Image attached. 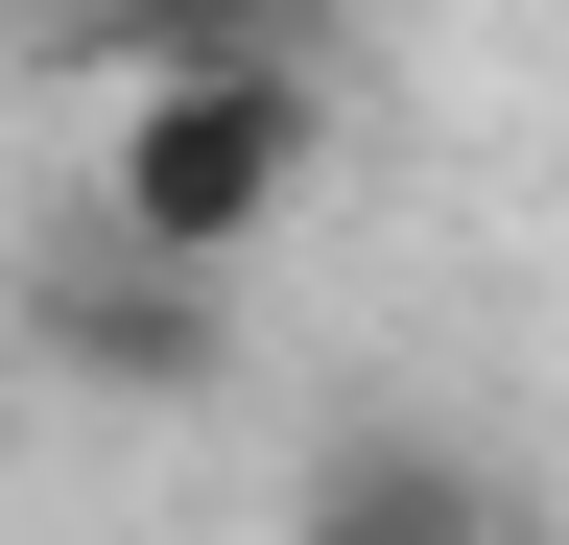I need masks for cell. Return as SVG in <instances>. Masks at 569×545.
I'll list each match as a JSON object with an SVG mask.
<instances>
[{
	"mask_svg": "<svg viewBox=\"0 0 569 545\" xmlns=\"http://www.w3.org/2000/svg\"><path fill=\"white\" fill-rule=\"evenodd\" d=\"M332 190V48H238V72H142L119 119H96V238H142V261H238L284 238Z\"/></svg>",
	"mask_w": 569,
	"mask_h": 545,
	"instance_id": "6da1fadb",
	"label": "cell"
},
{
	"mask_svg": "<svg viewBox=\"0 0 569 545\" xmlns=\"http://www.w3.org/2000/svg\"><path fill=\"white\" fill-rule=\"evenodd\" d=\"M0 380H71V403H213L238 380V309H213V261H142L71 214L24 261V309H0Z\"/></svg>",
	"mask_w": 569,
	"mask_h": 545,
	"instance_id": "7a4b0ae2",
	"label": "cell"
},
{
	"mask_svg": "<svg viewBox=\"0 0 569 545\" xmlns=\"http://www.w3.org/2000/svg\"><path fill=\"white\" fill-rule=\"evenodd\" d=\"M284 545H522V522H498V474H475V451H427V427H356L309 498H284Z\"/></svg>",
	"mask_w": 569,
	"mask_h": 545,
	"instance_id": "3957f363",
	"label": "cell"
},
{
	"mask_svg": "<svg viewBox=\"0 0 569 545\" xmlns=\"http://www.w3.org/2000/svg\"><path fill=\"white\" fill-rule=\"evenodd\" d=\"M24 24H48L96 95H142V72H238V48H332L309 0H24Z\"/></svg>",
	"mask_w": 569,
	"mask_h": 545,
	"instance_id": "277c9868",
	"label": "cell"
},
{
	"mask_svg": "<svg viewBox=\"0 0 569 545\" xmlns=\"http://www.w3.org/2000/svg\"><path fill=\"white\" fill-rule=\"evenodd\" d=\"M0 427H24V380H0Z\"/></svg>",
	"mask_w": 569,
	"mask_h": 545,
	"instance_id": "5b68a950",
	"label": "cell"
}]
</instances>
